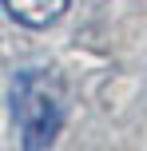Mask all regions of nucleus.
Segmentation results:
<instances>
[{"label": "nucleus", "instance_id": "f257e3e1", "mask_svg": "<svg viewBox=\"0 0 147 151\" xmlns=\"http://www.w3.org/2000/svg\"><path fill=\"white\" fill-rule=\"evenodd\" d=\"M64 111H68V96L52 72L28 68L12 80V119L20 131V143L28 151L56 143V135L64 127Z\"/></svg>", "mask_w": 147, "mask_h": 151}, {"label": "nucleus", "instance_id": "f03ea898", "mask_svg": "<svg viewBox=\"0 0 147 151\" xmlns=\"http://www.w3.org/2000/svg\"><path fill=\"white\" fill-rule=\"evenodd\" d=\"M4 8L12 20L28 24V28H48V24H56L64 16L68 0H4Z\"/></svg>", "mask_w": 147, "mask_h": 151}]
</instances>
